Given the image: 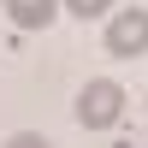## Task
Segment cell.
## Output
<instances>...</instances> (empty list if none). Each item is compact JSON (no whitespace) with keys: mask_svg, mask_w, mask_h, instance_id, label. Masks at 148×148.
Masks as SVG:
<instances>
[{"mask_svg":"<svg viewBox=\"0 0 148 148\" xmlns=\"http://www.w3.org/2000/svg\"><path fill=\"white\" fill-rule=\"evenodd\" d=\"M107 6H113V0H65V12H77V18H101Z\"/></svg>","mask_w":148,"mask_h":148,"instance_id":"cell-4","label":"cell"},{"mask_svg":"<svg viewBox=\"0 0 148 148\" xmlns=\"http://www.w3.org/2000/svg\"><path fill=\"white\" fill-rule=\"evenodd\" d=\"M107 53H119V59L148 53V12H142V6L113 12V24H107Z\"/></svg>","mask_w":148,"mask_h":148,"instance_id":"cell-2","label":"cell"},{"mask_svg":"<svg viewBox=\"0 0 148 148\" xmlns=\"http://www.w3.org/2000/svg\"><path fill=\"white\" fill-rule=\"evenodd\" d=\"M6 148H53V142H47V136H36V130H18Z\"/></svg>","mask_w":148,"mask_h":148,"instance_id":"cell-5","label":"cell"},{"mask_svg":"<svg viewBox=\"0 0 148 148\" xmlns=\"http://www.w3.org/2000/svg\"><path fill=\"white\" fill-rule=\"evenodd\" d=\"M6 12H12L18 30H47L59 18V0H6Z\"/></svg>","mask_w":148,"mask_h":148,"instance_id":"cell-3","label":"cell"},{"mask_svg":"<svg viewBox=\"0 0 148 148\" xmlns=\"http://www.w3.org/2000/svg\"><path fill=\"white\" fill-rule=\"evenodd\" d=\"M119 113H125V89H119L113 77L83 83V95H77V125H83V130H113Z\"/></svg>","mask_w":148,"mask_h":148,"instance_id":"cell-1","label":"cell"}]
</instances>
